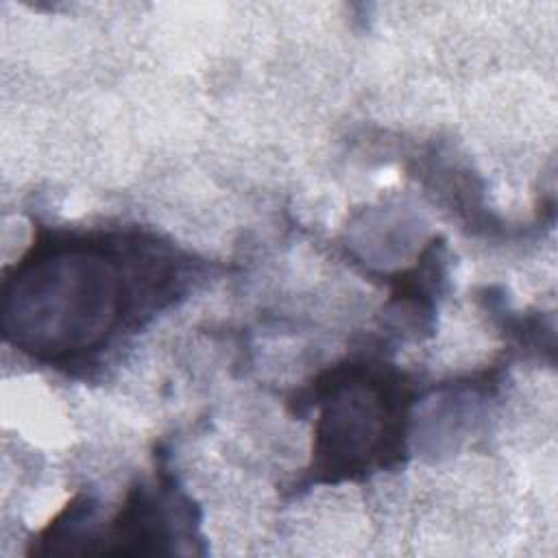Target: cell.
Here are the masks:
<instances>
[{
  "instance_id": "obj_1",
  "label": "cell",
  "mask_w": 558,
  "mask_h": 558,
  "mask_svg": "<svg viewBox=\"0 0 558 558\" xmlns=\"http://www.w3.org/2000/svg\"><path fill=\"white\" fill-rule=\"evenodd\" d=\"M179 286L161 244L122 235H68L35 244L2 290L9 342L44 362L96 353Z\"/></svg>"
},
{
  "instance_id": "obj_2",
  "label": "cell",
  "mask_w": 558,
  "mask_h": 558,
  "mask_svg": "<svg viewBox=\"0 0 558 558\" xmlns=\"http://www.w3.org/2000/svg\"><path fill=\"white\" fill-rule=\"evenodd\" d=\"M316 423V466L329 480L353 477L399 451L405 392L399 381L371 371L329 373Z\"/></svg>"
}]
</instances>
